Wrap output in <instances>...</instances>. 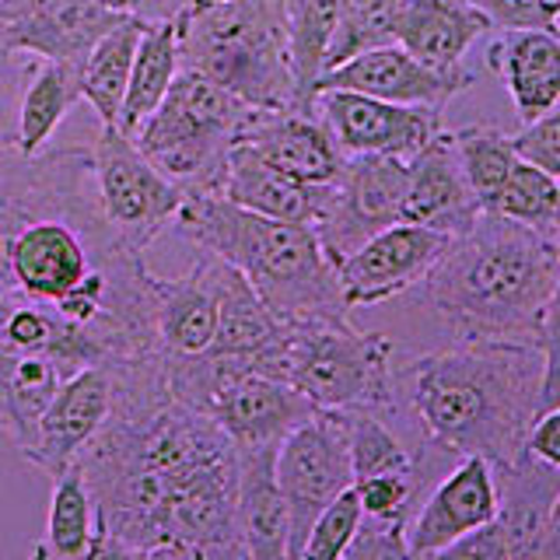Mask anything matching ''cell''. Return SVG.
<instances>
[{
	"label": "cell",
	"mask_w": 560,
	"mask_h": 560,
	"mask_svg": "<svg viewBox=\"0 0 560 560\" xmlns=\"http://www.w3.org/2000/svg\"><path fill=\"white\" fill-rule=\"evenodd\" d=\"M512 148L522 162H529L553 175V179H560V102L539 119L522 122V130L512 137Z\"/></svg>",
	"instance_id": "obj_36"
},
{
	"label": "cell",
	"mask_w": 560,
	"mask_h": 560,
	"mask_svg": "<svg viewBox=\"0 0 560 560\" xmlns=\"http://www.w3.org/2000/svg\"><path fill=\"white\" fill-rule=\"evenodd\" d=\"M113 372V410L78 455L98 529L130 547L183 539L210 560H249L238 529V448L168 389L165 354Z\"/></svg>",
	"instance_id": "obj_1"
},
{
	"label": "cell",
	"mask_w": 560,
	"mask_h": 560,
	"mask_svg": "<svg viewBox=\"0 0 560 560\" xmlns=\"http://www.w3.org/2000/svg\"><path fill=\"white\" fill-rule=\"evenodd\" d=\"M326 186H308L291 179L288 172L273 168L267 158H259L249 144H235L228 154L221 197L232 200L253 214L277 218V221H302L315 224L323 210Z\"/></svg>",
	"instance_id": "obj_24"
},
{
	"label": "cell",
	"mask_w": 560,
	"mask_h": 560,
	"mask_svg": "<svg viewBox=\"0 0 560 560\" xmlns=\"http://www.w3.org/2000/svg\"><path fill=\"white\" fill-rule=\"evenodd\" d=\"M557 273V235L483 210L448 242L420 291L455 340L542 347Z\"/></svg>",
	"instance_id": "obj_3"
},
{
	"label": "cell",
	"mask_w": 560,
	"mask_h": 560,
	"mask_svg": "<svg viewBox=\"0 0 560 560\" xmlns=\"http://www.w3.org/2000/svg\"><path fill=\"white\" fill-rule=\"evenodd\" d=\"M0 442H8V428L4 424H0Z\"/></svg>",
	"instance_id": "obj_48"
},
{
	"label": "cell",
	"mask_w": 560,
	"mask_h": 560,
	"mask_svg": "<svg viewBox=\"0 0 560 560\" xmlns=\"http://www.w3.org/2000/svg\"><path fill=\"white\" fill-rule=\"evenodd\" d=\"M553 32H557V35H560V14H557V25H553Z\"/></svg>",
	"instance_id": "obj_49"
},
{
	"label": "cell",
	"mask_w": 560,
	"mask_h": 560,
	"mask_svg": "<svg viewBox=\"0 0 560 560\" xmlns=\"http://www.w3.org/2000/svg\"><path fill=\"white\" fill-rule=\"evenodd\" d=\"M407 162L389 154H347L340 175L326 183L323 210L315 218L326 256L337 262L354 256L364 242L402 221Z\"/></svg>",
	"instance_id": "obj_11"
},
{
	"label": "cell",
	"mask_w": 560,
	"mask_h": 560,
	"mask_svg": "<svg viewBox=\"0 0 560 560\" xmlns=\"http://www.w3.org/2000/svg\"><path fill=\"white\" fill-rule=\"evenodd\" d=\"M487 63L508 88L522 122H533L560 102V35L542 28L498 32Z\"/></svg>",
	"instance_id": "obj_22"
},
{
	"label": "cell",
	"mask_w": 560,
	"mask_h": 560,
	"mask_svg": "<svg viewBox=\"0 0 560 560\" xmlns=\"http://www.w3.org/2000/svg\"><path fill=\"white\" fill-rule=\"evenodd\" d=\"M28 560H63V557L52 553V550H49V542L43 539V542H35V547H32V557H28Z\"/></svg>",
	"instance_id": "obj_47"
},
{
	"label": "cell",
	"mask_w": 560,
	"mask_h": 560,
	"mask_svg": "<svg viewBox=\"0 0 560 560\" xmlns=\"http://www.w3.org/2000/svg\"><path fill=\"white\" fill-rule=\"evenodd\" d=\"M402 0H343L340 25L332 35L326 70L358 57V52L393 46L396 43V22H399Z\"/></svg>",
	"instance_id": "obj_33"
},
{
	"label": "cell",
	"mask_w": 560,
	"mask_h": 560,
	"mask_svg": "<svg viewBox=\"0 0 560 560\" xmlns=\"http://www.w3.org/2000/svg\"><path fill=\"white\" fill-rule=\"evenodd\" d=\"M277 487L288 504V560H298L312 525L354 487L347 410H315L277 448Z\"/></svg>",
	"instance_id": "obj_9"
},
{
	"label": "cell",
	"mask_w": 560,
	"mask_h": 560,
	"mask_svg": "<svg viewBox=\"0 0 560 560\" xmlns=\"http://www.w3.org/2000/svg\"><path fill=\"white\" fill-rule=\"evenodd\" d=\"M361 522H364V512H361L358 490L347 487L343 494L319 515V522L312 525V533L305 539L302 553H298V560H343V553L350 550V542H354V536L361 529Z\"/></svg>",
	"instance_id": "obj_34"
},
{
	"label": "cell",
	"mask_w": 560,
	"mask_h": 560,
	"mask_svg": "<svg viewBox=\"0 0 560 560\" xmlns=\"http://www.w3.org/2000/svg\"><path fill=\"white\" fill-rule=\"evenodd\" d=\"M84 560H148V550L130 547V542L116 539L105 529H95V542H92V550H88Z\"/></svg>",
	"instance_id": "obj_43"
},
{
	"label": "cell",
	"mask_w": 560,
	"mask_h": 560,
	"mask_svg": "<svg viewBox=\"0 0 560 560\" xmlns=\"http://www.w3.org/2000/svg\"><path fill=\"white\" fill-rule=\"evenodd\" d=\"M218 253L200 249L183 277L154 273V326L165 358H200L218 337Z\"/></svg>",
	"instance_id": "obj_21"
},
{
	"label": "cell",
	"mask_w": 560,
	"mask_h": 560,
	"mask_svg": "<svg viewBox=\"0 0 560 560\" xmlns=\"http://www.w3.org/2000/svg\"><path fill=\"white\" fill-rule=\"evenodd\" d=\"M175 74H179V39H175V22L144 25L116 130L130 137L140 122L165 102Z\"/></svg>",
	"instance_id": "obj_28"
},
{
	"label": "cell",
	"mask_w": 560,
	"mask_h": 560,
	"mask_svg": "<svg viewBox=\"0 0 560 560\" xmlns=\"http://www.w3.org/2000/svg\"><path fill=\"white\" fill-rule=\"evenodd\" d=\"M498 515L501 490L494 466L480 455H466L420 501L407 525V542L417 557H431L463 536L483 529V525L498 522Z\"/></svg>",
	"instance_id": "obj_16"
},
{
	"label": "cell",
	"mask_w": 560,
	"mask_h": 560,
	"mask_svg": "<svg viewBox=\"0 0 560 560\" xmlns=\"http://www.w3.org/2000/svg\"><path fill=\"white\" fill-rule=\"evenodd\" d=\"M455 148H459L472 192H477L487 210L490 200L498 197V189L504 186V179L512 175V168L518 165L512 137L501 133L498 127H487V122H472V127L455 130Z\"/></svg>",
	"instance_id": "obj_32"
},
{
	"label": "cell",
	"mask_w": 560,
	"mask_h": 560,
	"mask_svg": "<svg viewBox=\"0 0 560 560\" xmlns=\"http://www.w3.org/2000/svg\"><path fill=\"white\" fill-rule=\"evenodd\" d=\"M122 18L95 0H0V43L35 60L81 63Z\"/></svg>",
	"instance_id": "obj_15"
},
{
	"label": "cell",
	"mask_w": 560,
	"mask_h": 560,
	"mask_svg": "<svg viewBox=\"0 0 560 560\" xmlns=\"http://www.w3.org/2000/svg\"><path fill=\"white\" fill-rule=\"evenodd\" d=\"M424 560H512V550H508V533L501 518L483 525V529L463 536L459 542H452V547L438 550Z\"/></svg>",
	"instance_id": "obj_40"
},
{
	"label": "cell",
	"mask_w": 560,
	"mask_h": 560,
	"mask_svg": "<svg viewBox=\"0 0 560 560\" xmlns=\"http://www.w3.org/2000/svg\"><path fill=\"white\" fill-rule=\"evenodd\" d=\"M452 235L399 221L382 235L364 242L354 256H347L337 273L350 312L364 305L389 302V298L420 288L434 262L445 256Z\"/></svg>",
	"instance_id": "obj_13"
},
{
	"label": "cell",
	"mask_w": 560,
	"mask_h": 560,
	"mask_svg": "<svg viewBox=\"0 0 560 560\" xmlns=\"http://www.w3.org/2000/svg\"><path fill=\"white\" fill-rule=\"evenodd\" d=\"M343 0H291L288 4V35H291V63L298 81V102L305 113H315V95L326 74L329 46L340 25Z\"/></svg>",
	"instance_id": "obj_29"
},
{
	"label": "cell",
	"mask_w": 560,
	"mask_h": 560,
	"mask_svg": "<svg viewBox=\"0 0 560 560\" xmlns=\"http://www.w3.org/2000/svg\"><path fill=\"white\" fill-rule=\"evenodd\" d=\"M288 4L291 0H207L189 8L175 18L179 67L197 70L253 109H302Z\"/></svg>",
	"instance_id": "obj_5"
},
{
	"label": "cell",
	"mask_w": 560,
	"mask_h": 560,
	"mask_svg": "<svg viewBox=\"0 0 560 560\" xmlns=\"http://www.w3.org/2000/svg\"><path fill=\"white\" fill-rule=\"evenodd\" d=\"M95 4H102V8H113V11H119V14H133L137 0H95Z\"/></svg>",
	"instance_id": "obj_46"
},
{
	"label": "cell",
	"mask_w": 560,
	"mask_h": 560,
	"mask_svg": "<svg viewBox=\"0 0 560 560\" xmlns=\"http://www.w3.org/2000/svg\"><path fill=\"white\" fill-rule=\"evenodd\" d=\"M81 98V63L70 60H39L35 74L22 95L18 109L14 144L25 154H35L49 144V137L60 130L67 113Z\"/></svg>",
	"instance_id": "obj_27"
},
{
	"label": "cell",
	"mask_w": 560,
	"mask_h": 560,
	"mask_svg": "<svg viewBox=\"0 0 560 560\" xmlns=\"http://www.w3.org/2000/svg\"><path fill=\"white\" fill-rule=\"evenodd\" d=\"M396 382L428 445L455 463L480 455L508 469L525 455L539 417L542 347L455 340L396 372Z\"/></svg>",
	"instance_id": "obj_2"
},
{
	"label": "cell",
	"mask_w": 560,
	"mask_h": 560,
	"mask_svg": "<svg viewBox=\"0 0 560 560\" xmlns=\"http://www.w3.org/2000/svg\"><path fill=\"white\" fill-rule=\"evenodd\" d=\"M343 560H424V557H417L410 550L407 529H402V525L364 518L354 542H350V550L343 553Z\"/></svg>",
	"instance_id": "obj_38"
},
{
	"label": "cell",
	"mask_w": 560,
	"mask_h": 560,
	"mask_svg": "<svg viewBox=\"0 0 560 560\" xmlns=\"http://www.w3.org/2000/svg\"><path fill=\"white\" fill-rule=\"evenodd\" d=\"M144 35V22L133 14L113 25L102 39L92 46V52L81 60V98L92 105L98 116V127H119L122 98H127L133 57Z\"/></svg>",
	"instance_id": "obj_26"
},
{
	"label": "cell",
	"mask_w": 560,
	"mask_h": 560,
	"mask_svg": "<svg viewBox=\"0 0 560 560\" xmlns=\"http://www.w3.org/2000/svg\"><path fill=\"white\" fill-rule=\"evenodd\" d=\"M39 60L28 52H14L0 43V137H14L18 109H22V95L35 74Z\"/></svg>",
	"instance_id": "obj_37"
},
{
	"label": "cell",
	"mask_w": 560,
	"mask_h": 560,
	"mask_svg": "<svg viewBox=\"0 0 560 560\" xmlns=\"http://www.w3.org/2000/svg\"><path fill=\"white\" fill-rule=\"evenodd\" d=\"M477 8L494 32H512V28H542L553 32L560 0H466Z\"/></svg>",
	"instance_id": "obj_35"
},
{
	"label": "cell",
	"mask_w": 560,
	"mask_h": 560,
	"mask_svg": "<svg viewBox=\"0 0 560 560\" xmlns=\"http://www.w3.org/2000/svg\"><path fill=\"white\" fill-rule=\"evenodd\" d=\"M67 218L78 224L105 221L95 186L92 144H60L25 154L14 137H0V291L14 288L11 249L28 224Z\"/></svg>",
	"instance_id": "obj_8"
},
{
	"label": "cell",
	"mask_w": 560,
	"mask_h": 560,
	"mask_svg": "<svg viewBox=\"0 0 560 560\" xmlns=\"http://www.w3.org/2000/svg\"><path fill=\"white\" fill-rule=\"evenodd\" d=\"M197 4H207V0H137L133 18H140L144 25L175 22V18L186 14L189 8H197Z\"/></svg>",
	"instance_id": "obj_42"
},
{
	"label": "cell",
	"mask_w": 560,
	"mask_h": 560,
	"mask_svg": "<svg viewBox=\"0 0 560 560\" xmlns=\"http://www.w3.org/2000/svg\"><path fill=\"white\" fill-rule=\"evenodd\" d=\"M127 253L137 249L109 221L78 224L67 218H43L18 235L11 249V277L18 291L57 305L92 277L98 262Z\"/></svg>",
	"instance_id": "obj_12"
},
{
	"label": "cell",
	"mask_w": 560,
	"mask_h": 560,
	"mask_svg": "<svg viewBox=\"0 0 560 560\" xmlns=\"http://www.w3.org/2000/svg\"><path fill=\"white\" fill-rule=\"evenodd\" d=\"M95 529H98L95 498L88 490L84 472L78 466H70L60 477H52L46 542L63 560H84L95 542Z\"/></svg>",
	"instance_id": "obj_30"
},
{
	"label": "cell",
	"mask_w": 560,
	"mask_h": 560,
	"mask_svg": "<svg viewBox=\"0 0 560 560\" xmlns=\"http://www.w3.org/2000/svg\"><path fill=\"white\" fill-rule=\"evenodd\" d=\"M277 448H238V529L249 560H288V504L277 487Z\"/></svg>",
	"instance_id": "obj_25"
},
{
	"label": "cell",
	"mask_w": 560,
	"mask_h": 560,
	"mask_svg": "<svg viewBox=\"0 0 560 560\" xmlns=\"http://www.w3.org/2000/svg\"><path fill=\"white\" fill-rule=\"evenodd\" d=\"M148 560H210L200 547L183 539H168V542H154L148 547Z\"/></svg>",
	"instance_id": "obj_44"
},
{
	"label": "cell",
	"mask_w": 560,
	"mask_h": 560,
	"mask_svg": "<svg viewBox=\"0 0 560 560\" xmlns=\"http://www.w3.org/2000/svg\"><path fill=\"white\" fill-rule=\"evenodd\" d=\"M259 375L294 385L315 410H375L385 417L399 407L393 340L361 332L350 319L284 326L259 358Z\"/></svg>",
	"instance_id": "obj_6"
},
{
	"label": "cell",
	"mask_w": 560,
	"mask_h": 560,
	"mask_svg": "<svg viewBox=\"0 0 560 560\" xmlns=\"http://www.w3.org/2000/svg\"><path fill=\"white\" fill-rule=\"evenodd\" d=\"M315 109L343 154H389L410 162L434 133L445 130V113L424 109V105L382 102L358 92H319Z\"/></svg>",
	"instance_id": "obj_14"
},
{
	"label": "cell",
	"mask_w": 560,
	"mask_h": 560,
	"mask_svg": "<svg viewBox=\"0 0 560 560\" xmlns=\"http://www.w3.org/2000/svg\"><path fill=\"white\" fill-rule=\"evenodd\" d=\"M235 144H249L259 158L291 179L308 186H326L340 175L347 154L323 122L319 109H253L242 122Z\"/></svg>",
	"instance_id": "obj_20"
},
{
	"label": "cell",
	"mask_w": 560,
	"mask_h": 560,
	"mask_svg": "<svg viewBox=\"0 0 560 560\" xmlns=\"http://www.w3.org/2000/svg\"><path fill=\"white\" fill-rule=\"evenodd\" d=\"M483 214L480 197L472 192L455 130L434 133L407 162V200H402V221L434 228L445 235H463Z\"/></svg>",
	"instance_id": "obj_19"
},
{
	"label": "cell",
	"mask_w": 560,
	"mask_h": 560,
	"mask_svg": "<svg viewBox=\"0 0 560 560\" xmlns=\"http://www.w3.org/2000/svg\"><path fill=\"white\" fill-rule=\"evenodd\" d=\"M557 249H560V224H557ZM560 407V273L547 308V329H542V389L539 413Z\"/></svg>",
	"instance_id": "obj_39"
},
{
	"label": "cell",
	"mask_w": 560,
	"mask_h": 560,
	"mask_svg": "<svg viewBox=\"0 0 560 560\" xmlns=\"http://www.w3.org/2000/svg\"><path fill=\"white\" fill-rule=\"evenodd\" d=\"M542 560H560V490L550 504L547 525H542Z\"/></svg>",
	"instance_id": "obj_45"
},
{
	"label": "cell",
	"mask_w": 560,
	"mask_h": 560,
	"mask_svg": "<svg viewBox=\"0 0 560 560\" xmlns=\"http://www.w3.org/2000/svg\"><path fill=\"white\" fill-rule=\"evenodd\" d=\"M477 84V74L459 70V74H442L420 60H413L402 46H378L337 63L326 70L319 92H358L382 102L399 105H424V109L445 113V105Z\"/></svg>",
	"instance_id": "obj_17"
},
{
	"label": "cell",
	"mask_w": 560,
	"mask_h": 560,
	"mask_svg": "<svg viewBox=\"0 0 560 560\" xmlns=\"http://www.w3.org/2000/svg\"><path fill=\"white\" fill-rule=\"evenodd\" d=\"M172 228L197 249L218 253L238 267L277 323L350 319L337 262L326 256L312 224L253 214L221 192H189Z\"/></svg>",
	"instance_id": "obj_4"
},
{
	"label": "cell",
	"mask_w": 560,
	"mask_h": 560,
	"mask_svg": "<svg viewBox=\"0 0 560 560\" xmlns=\"http://www.w3.org/2000/svg\"><path fill=\"white\" fill-rule=\"evenodd\" d=\"M109 410H113V372L98 364L81 368V372L63 378V385L39 420V428H35V438L28 442V448H22V455L35 469H43L49 480L60 477L63 469L78 463L84 445L102 431Z\"/></svg>",
	"instance_id": "obj_18"
},
{
	"label": "cell",
	"mask_w": 560,
	"mask_h": 560,
	"mask_svg": "<svg viewBox=\"0 0 560 560\" xmlns=\"http://www.w3.org/2000/svg\"><path fill=\"white\" fill-rule=\"evenodd\" d=\"M490 28L487 18L466 0H402L396 22V46L442 74H459L472 43Z\"/></svg>",
	"instance_id": "obj_23"
},
{
	"label": "cell",
	"mask_w": 560,
	"mask_h": 560,
	"mask_svg": "<svg viewBox=\"0 0 560 560\" xmlns=\"http://www.w3.org/2000/svg\"><path fill=\"white\" fill-rule=\"evenodd\" d=\"M487 214H498L508 221L529 224L536 232L557 235L560 224V179L547 175L542 168L522 162L512 168V175L504 179V186L498 189V197L490 200Z\"/></svg>",
	"instance_id": "obj_31"
},
{
	"label": "cell",
	"mask_w": 560,
	"mask_h": 560,
	"mask_svg": "<svg viewBox=\"0 0 560 560\" xmlns=\"http://www.w3.org/2000/svg\"><path fill=\"white\" fill-rule=\"evenodd\" d=\"M525 452L536 455L542 466L560 472V407L536 417V424L529 431V442H525Z\"/></svg>",
	"instance_id": "obj_41"
},
{
	"label": "cell",
	"mask_w": 560,
	"mask_h": 560,
	"mask_svg": "<svg viewBox=\"0 0 560 560\" xmlns=\"http://www.w3.org/2000/svg\"><path fill=\"white\" fill-rule=\"evenodd\" d=\"M92 165L102 214L137 253L175 224L186 203V189L158 172L144 151L116 127H98L92 140Z\"/></svg>",
	"instance_id": "obj_10"
},
{
	"label": "cell",
	"mask_w": 560,
	"mask_h": 560,
	"mask_svg": "<svg viewBox=\"0 0 560 560\" xmlns=\"http://www.w3.org/2000/svg\"><path fill=\"white\" fill-rule=\"evenodd\" d=\"M249 113L253 105L197 70L179 67L165 102L130 137L165 179L186 189V197L221 192L228 154Z\"/></svg>",
	"instance_id": "obj_7"
}]
</instances>
